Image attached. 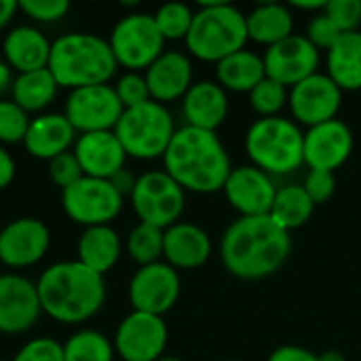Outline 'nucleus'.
Wrapping results in <instances>:
<instances>
[{
    "instance_id": "obj_39",
    "label": "nucleus",
    "mask_w": 361,
    "mask_h": 361,
    "mask_svg": "<svg viewBox=\"0 0 361 361\" xmlns=\"http://www.w3.org/2000/svg\"><path fill=\"white\" fill-rule=\"evenodd\" d=\"M19 11L36 23H55L61 21L68 11V0H17Z\"/></svg>"
},
{
    "instance_id": "obj_43",
    "label": "nucleus",
    "mask_w": 361,
    "mask_h": 361,
    "mask_svg": "<svg viewBox=\"0 0 361 361\" xmlns=\"http://www.w3.org/2000/svg\"><path fill=\"white\" fill-rule=\"evenodd\" d=\"M302 188L307 190V195L311 197V201L315 205H322L334 197L336 178H334V173H328V171H309L302 182Z\"/></svg>"
},
{
    "instance_id": "obj_51",
    "label": "nucleus",
    "mask_w": 361,
    "mask_h": 361,
    "mask_svg": "<svg viewBox=\"0 0 361 361\" xmlns=\"http://www.w3.org/2000/svg\"><path fill=\"white\" fill-rule=\"evenodd\" d=\"M224 361H241V360H224Z\"/></svg>"
},
{
    "instance_id": "obj_11",
    "label": "nucleus",
    "mask_w": 361,
    "mask_h": 361,
    "mask_svg": "<svg viewBox=\"0 0 361 361\" xmlns=\"http://www.w3.org/2000/svg\"><path fill=\"white\" fill-rule=\"evenodd\" d=\"M125 108L114 91V85H91L72 89L66 97L63 114L76 133L114 131Z\"/></svg>"
},
{
    "instance_id": "obj_1",
    "label": "nucleus",
    "mask_w": 361,
    "mask_h": 361,
    "mask_svg": "<svg viewBox=\"0 0 361 361\" xmlns=\"http://www.w3.org/2000/svg\"><path fill=\"white\" fill-rule=\"evenodd\" d=\"M292 252V237L271 216L237 218L222 233L220 260L224 269L245 281L275 275Z\"/></svg>"
},
{
    "instance_id": "obj_21",
    "label": "nucleus",
    "mask_w": 361,
    "mask_h": 361,
    "mask_svg": "<svg viewBox=\"0 0 361 361\" xmlns=\"http://www.w3.org/2000/svg\"><path fill=\"white\" fill-rule=\"evenodd\" d=\"M150 99L169 104L182 99L192 87V61L182 51H163L144 72Z\"/></svg>"
},
{
    "instance_id": "obj_9",
    "label": "nucleus",
    "mask_w": 361,
    "mask_h": 361,
    "mask_svg": "<svg viewBox=\"0 0 361 361\" xmlns=\"http://www.w3.org/2000/svg\"><path fill=\"white\" fill-rule=\"evenodd\" d=\"M108 44L116 63L127 72H146L165 51V38L150 13H129L121 17L108 36Z\"/></svg>"
},
{
    "instance_id": "obj_44",
    "label": "nucleus",
    "mask_w": 361,
    "mask_h": 361,
    "mask_svg": "<svg viewBox=\"0 0 361 361\" xmlns=\"http://www.w3.org/2000/svg\"><path fill=\"white\" fill-rule=\"evenodd\" d=\"M267 361H319V355L296 345H283L277 347Z\"/></svg>"
},
{
    "instance_id": "obj_28",
    "label": "nucleus",
    "mask_w": 361,
    "mask_h": 361,
    "mask_svg": "<svg viewBox=\"0 0 361 361\" xmlns=\"http://www.w3.org/2000/svg\"><path fill=\"white\" fill-rule=\"evenodd\" d=\"M262 78H267L264 59L250 49H241L216 63V82L226 93H250Z\"/></svg>"
},
{
    "instance_id": "obj_48",
    "label": "nucleus",
    "mask_w": 361,
    "mask_h": 361,
    "mask_svg": "<svg viewBox=\"0 0 361 361\" xmlns=\"http://www.w3.org/2000/svg\"><path fill=\"white\" fill-rule=\"evenodd\" d=\"M13 80H15V76H13V68L4 61V59H0V93L2 91H11V87H13Z\"/></svg>"
},
{
    "instance_id": "obj_50",
    "label": "nucleus",
    "mask_w": 361,
    "mask_h": 361,
    "mask_svg": "<svg viewBox=\"0 0 361 361\" xmlns=\"http://www.w3.org/2000/svg\"><path fill=\"white\" fill-rule=\"evenodd\" d=\"M157 361H182L180 357H176V355H163L161 360H157Z\"/></svg>"
},
{
    "instance_id": "obj_17",
    "label": "nucleus",
    "mask_w": 361,
    "mask_h": 361,
    "mask_svg": "<svg viewBox=\"0 0 361 361\" xmlns=\"http://www.w3.org/2000/svg\"><path fill=\"white\" fill-rule=\"evenodd\" d=\"M40 315L36 281L19 273H0V334H23Z\"/></svg>"
},
{
    "instance_id": "obj_7",
    "label": "nucleus",
    "mask_w": 361,
    "mask_h": 361,
    "mask_svg": "<svg viewBox=\"0 0 361 361\" xmlns=\"http://www.w3.org/2000/svg\"><path fill=\"white\" fill-rule=\"evenodd\" d=\"M114 133L127 157L137 161H152L163 159L176 133V123L167 106L150 99L142 106L127 108L114 127Z\"/></svg>"
},
{
    "instance_id": "obj_6",
    "label": "nucleus",
    "mask_w": 361,
    "mask_h": 361,
    "mask_svg": "<svg viewBox=\"0 0 361 361\" xmlns=\"http://www.w3.org/2000/svg\"><path fill=\"white\" fill-rule=\"evenodd\" d=\"M245 15L228 2H203L195 11L186 49L201 61L218 63L224 57L245 49L247 42Z\"/></svg>"
},
{
    "instance_id": "obj_24",
    "label": "nucleus",
    "mask_w": 361,
    "mask_h": 361,
    "mask_svg": "<svg viewBox=\"0 0 361 361\" xmlns=\"http://www.w3.org/2000/svg\"><path fill=\"white\" fill-rule=\"evenodd\" d=\"M182 116L188 127L218 131L228 116V93L216 80H199L182 97Z\"/></svg>"
},
{
    "instance_id": "obj_13",
    "label": "nucleus",
    "mask_w": 361,
    "mask_h": 361,
    "mask_svg": "<svg viewBox=\"0 0 361 361\" xmlns=\"http://www.w3.org/2000/svg\"><path fill=\"white\" fill-rule=\"evenodd\" d=\"M180 292V273L163 260L148 267H137L127 290L133 311L159 317H163L176 307Z\"/></svg>"
},
{
    "instance_id": "obj_37",
    "label": "nucleus",
    "mask_w": 361,
    "mask_h": 361,
    "mask_svg": "<svg viewBox=\"0 0 361 361\" xmlns=\"http://www.w3.org/2000/svg\"><path fill=\"white\" fill-rule=\"evenodd\" d=\"M114 91H116L125 110L150 102V91H148V82H146L144 72H125L123 76H118Z\"/></svg>"
},
{
    "instance_id": "obj_47",
    "label": "nucleus",
    "mask_w": 361,
    "mask_h": 361,
    "mask_svg": "<svg viewBox=\"0 0 361 361\" xmlns=\"http://www.w3.org/2000/svg\"><path fill=\"white\" fill-rule=\"evenodd\" d=\"M17 11H19L17 0H0V30H4L13 21Z\"/></svg>"
},
{
    "instance_id": "obj_2",
    "label": "nucleus",
    "mask_w": 361,
    "mask_h": 361,
    "mask_svg": "<svg viewBox=\"0 0 361 361\" xmlns=\"http://www.w3.org/2000/svg\"><path fill=\"white\" fill-rule=\"evenodd\" d=\"M165 171L186 190L197 195H209L224 188L233 165L216 131L197 127L176 129L165 154Z\"/></svg>"
},
{
    "instance_id": "obj_45",
    "label": "nucleus",
    "mask_w": 361,
    "mask_h": 361,
    "mask_svg": "<svg viewBox=\"0 0 361 361\" xmlns=\"http://www.w3.org/2000/svg\"><path fill=\"white\" fill-rule=\"evenodd\" d=\"M15 173H17V165H15V159L13 154L0 144V190L8 188L15 180Z\"/></svg>"
},
{
    "instance_id": "obj_18",
    "label": "nucleus",
    "mask_w": 361,
    "mask_h": 361,
    "mask_svg": "<svg viewBox=\"0 0 361 361\" xmlns=\"http://www.w3.org/2000/svg\"><path fill=\"white\" fill-rule=\"evenodd\" d=\"M353 144V131L345 121L332 118L315 125L305 131V165L311 171L334 173L349 161Z\"/></svg>"
},
{
    "instance_id": "obj_20",
    "label": "nucleus",
    "mask_w": 361,
    "mask_h": 361,
    "mask_svg": "<svg viewBox=\"0 0 361 361\" xmlns=\"http://www.w3.org/2000/svg\"><path fill=\"white\" fill-rule=\"evenodd\" d=\"M72 152L82 169V176L112 180L125 169L127 152L114 131L80 133L72 146Z\"/></svg>"
},
{
    "instance_id": "obj_15",
    "label": "nucleus",
    "mask_w": 361,
    "mask_h": 361,
    "mask_svg": "<svg viewBox=\"0 0 361 361\" xmlns=\"http://www.w3.org/2000/svg\"><path fill=\"white\" fill-rule=\"evenodd\" d=\"M51 247V231L38 218H17L0 231V262L8 269L38 264Z\"/></svg>"
},
{
    "instance_id": "obj_30",
    "label": "nucleus",
    "mask_w": 361,
    "mask_h": 361,
    "mask_svg": "<svg viewBox=\"0 0 361 361\" xmlns=\"http://www.w3.org/2000/svg\"><path fill=\"white\" fill-rule=\"evenodd\" d=\"M59 85L49 68L17 74L11 87V99L27 114H44L57 97Z\"/></svg>"
},
{
    "instance_id": "obj_42",
    "label": "nucleus",
    "mask_w": 361,
    "mask_h": 361,
    "mask_svg": "<svg viewBox=\"0 0 361 361\" xmlns=\"http://www.w3.org/2000/svg\"><path fill=\"white\" fill-rule=\"evenodd\" d=\"M49 178L61 190H66L68 186H72L74 182H78L82 178V169H80L72 150L49 161Z\"/></svg>"
},
{
    "instance_id": "obj_31",
    "label": "nucleus",
    "mask_w": 361,
    "mask_h": 361,
    "mask_svg": "<svg viewBox=\"0 0 361 361\" xmlns=\"http://www.w3.org/2000/svg\"><path fill=\"white\" fill-rule=\"evenodd\" d=\"M315 212V203L302 188V184H288L277 188L273 207L269 216L283 228V231H296L305 226Z\"/></svg>"
},
{
    "instance_id": "obj_27",
    "label": "nucleus",
    "mask_w": 361,
    "mask_h": 361,
    "mask_svg": "<svg viewBox=\"0 0 361 361\" xmlns=\"http://www.w3.org/2000/svg\"><path fill=\"white\" fill-rule=\"evenodd\" d=\"M247 38L267 49L294 34L292 8L279 2H262L245 15Z\"/></svg>"
},
{
    "instance_id": "obj_29",
    "label": "nucleus",
    "mask_w": 361,
    "mask_h": 361,
    "mask_svg": "<svg viewBox=\"0 0 361 361\" xmlns=\"http://www.w3.org/2000/svg\"><path fill=\"white\" fill-rule=\"evenodd\" d=\"M328 76L345 91L361 89V30L345 32L338 42L326 53Z\"/></svg>"
},
{
    "instance_id": "obj_10",
    "label": "nucleus",
    "mask_w": 361,
    "mask_h": 361,
    "mask_svg": "<svg viewBox=\"0 0 361 361\" xmlns=\"http://www.w3.org/2000/svg\"><path fill=\"white\" fill-rule=\"evenodd\" d=\"M125 197L110 180L82 176L78 182L61 190V207L66 216L85 226H110L123 209Z\"/></svg>"
},
{
    "instance_id": "obj_25",
    "label": "nucleus",
    "mask_w": 361,
    "mask_h": 361,
    "mask_svg": "<svg viewBox=\"0 0 361 361\" xmlns=\"http://www.w3.org/2000/svg\"><path fill=\"white\" fill-rule=\"evenodd\" d=\"M2 57L17 72H34L49 66L51 40L34 25H15L2 40Z\"/></svg>"
},
{
    "instance_id": "obj_38",
    "label": "nucleus",
    "mask_w": 361,
    "mask_h": 361,
    "mask_svg": "<svg viewBox=\"0 0 361 361\" xmlns=\"http://www.w3.org/2000/svg\"><path fill=\"white\" fill-rule=\"evenodd\" d=\"M305 36L309 38V42L322 53V51H330L336 42H338V38L343 36V32H341V27L322 11V13H315L313 17H311V21L307 23V32H305Z\"/></svg>"
},
{
    "instance_id": "obj_36",
    "label": "nucleus",
    "mask_w": 361,
    "mask_h": 361,
    "mask_svg": "<svg viewBox=\"0 0 361 361\" xmlns=\"http://www.w3.org/2000/svg\"><path fill=\"white\" fill-rule=\"evenodd\" d=\"M30 121V114L13 99H0V144H23Z\"/></svg>"
},
{
    "instance_id": "obj_3",
    "label": "nucleus",
    "mask_w": 361,
    "mask_h": 361,
    "mask_svg": "<svg viewBox=\"0 0 361 361\" xmlns=\"http://www.w3.org/2000/svg\"><path fill=\"white\" fill-rule=\"evenodd\" d=\"M42 313L63 326L95 317L106 302V281L78 260L55 262L36 279Z\"/></svg>"
},
{
    "instance_id": "obj_16",
    "label": "nucleus",
    "mask_w": 361,
    "mask_h": 361,
    "mask_svg": "<svg viewBox=\"0 0 361 361\" xmlns=\"http://www.w3.org/2000/svg\"><path fill=\"white\" fill-rule=\"evenodd\" d=\"M262 59L267 76L292 89L305 78L317 74L322 55L305 34H292L286 40L269 47Z\"/></svg>"
},
{
    "instance_id": "obj_19",
    "label": "nucleus",
    "mask_w": 361,
    "mask_h": 361,
    "mask_svg": "<svg viewBox=\"0 0 361 361\" xmlns=\"http://www.w3.org/2000/svg\"><path fill=\"white\" fill-rule=\"evenodd\" d=\"M222 192L241 218H254L269 216L277 195V186L273 178L262 169L254 165H241L233 167Z\"/></svg>"
},
{
    "instance_id": "obj_26",
    "label": "nucleus",
    "mask_w": 361,
    "mask_h": 361,
    "mask_svg": "<svg viewBox=\"0 0 361 361\" xmlns=\"http://www.w3.org/2000/svg\"><path fill=\"white\" fill-rule=\"evenodd\" d=\"M121 254L123 241L112 226L85 228L76 243V260L102 277L116 267Z\"/></svg>"
},
{
    "instance_id": "obj_34",
    "label": "nucleus",
    "mask_w": 361,
    "mask_h": 361,
    "mask_svg": "<svg viewBox=\"0 0 361 361\" xmlns=\"http://www.w3.org/2000/svg\"><path fill=\"white\" fill-rule=\"evenodd\" d=\"M154 23L161 32V36L167 40H186L190 25H192V17L195 11L184 4V2H167L163 6H159V11L152 15Z\"/></svg>"
},
{
    "instance_id": "obj_22",
    "label": "nucleus",
    "mask_w": 361,
    "mask_h": 361,
    "mask_svg": "<svg viewBox=\"0 0 361 361\" xmlns=\"http://www.w3.org/2000/svg\"><path fill=\"white\" fill-rule=\"evenodd\" d=\"M76 137L78 133L63 112H44L30 121L23 148L30 157L49 163L51 159L72 150Z\"/></svg>"
},
{
    "instance_id": "obj_40",
    "label": "nucleus",
    "mask_w": 361,
    "mask_h": 361,
    "mask_svg": "<svg viewBox=\"0 0 361 361\" xmlns=\"http://www.w3.org/2000/svg\"><path fill=\"white\" fill-rule=\"evenodd\" d=\"M13 361H63V343L49 336H36L15 353Z\"/></svg>"
},
{
    "instance_id": "obj_41",
    "label": "nucleus",
    "mask_w": 361,
    "mask_h": 361,
    "mask_svg": "<svg viewBox=\"0 0 361 361\" xmlns=\"http://www.w3.org/2000/svg\"><path fill=\"white\" fill-rule=\"evenodd\" d=\"M324 13L341 27V32H357L361 25V0H328Z\"/></svg>"
},
{
    "instance_id": "obj_52",
    "label": "nucleus",
    "mask_w": 361,
    "mask_h": 361,
    "mask_svg": "<svg viewBox=\"0 0 361 361\" xmlns=\"http://www.w3.org/2000/svg\"><path fill=\"white\" fill-rule=\"evenodd\" d=\"M0 361H4V360H0Z\"/></svg>"
},
{
    "instance_id": "obj_14",
    "label": "nucleus",
    "mask_w": 361,
    "mask_h": 361,
    "mask_svg": "<svg viewBox=\"0 0 361 361\" xmlns=\"http://www.w3.org/2000/svg\"><path fill=\"white\" fill-rule=\"evenodd\" d=\"M288 106L294 116V123L311 129L315 125L338 118L343 106V91L328 74L317 72L290 89Z\"/></svg>"
},
{
    "instance_id": "obj_46",
    "label": "nucleus",
    "mask_w": 361,
    "mask_h": 361,
    "mask_svg": "<svg viewBox=\"0 0 361 361\" xmlns=\"http://www.w3.org/2000/svg\"><path fill=\"white\" fill-rule=\"evenodd\" d=\"M135 180H137V178H133L127 169H123V171H118L110 182L118 188V192H121L123 197H127V195H131V190H133V186H135Z\"/></svg>"
},
{
    "instance_id": "obj_12",
    "label": "nucleus",
    "mask_w": 361,
    "mask_h": 361,
    "mask_svg": "<svg viewBox=\"0 0 361 361\" xmlns=\"http://www.w3.org/2000/svg\"><path fill=\"white\" fill-rule=\"evenodd\" d=\"M169 330L163 317L131 311L114 332V351L123 361H157L165 355Z\"/></svg>"
},
{
    "instance_id": "obj_49",
    "label": "nucleus",
    "mask_w": 361,
    "mask_h": 361,
    "mask_svg": "<svg viewBox=\"0 0 361 361\" xmlns=\"http://www.w3.org/2000/svg\"><path fill=\"white\" fill-rule=\"evenodd\" d=\"M319 361H347V360H345V355H343V353H338V351H326V353H322V355H319Z\"/></svg>"
},
{
    "instance_id": "obj_5",
    "label": "nucleus",
    "mask_w": 361,
    "mask_h": 361,
    "mask_svg": "<svg viewBox=\"0 0 361 361\" xmlns=\"http://www.w3.org/2000/svg\"><path fill=\"white\" fill-rule=\"evenodd\" d=\"M245 150L252 165L271 178L288 176L305 165V131L286 116L258 118L245 133Z\"/></svg>"
},
{
    "instance_id": "obj_35",
    "label": "nucleus",
    "mask_w": 361,
    "mask_h": 361,
    "mask_svg": "<svg viewBox=\"0 0 361 361\" xmlns=\"http://www.w3.org/2000/svg\"><path fill=\"white\" fill-rule=\"evenodd\" d=\"M247 95H250L252 110L260 118H269V116H279V112L288 106L290 89L283 87L281 82H277V80H273V78L267 76Z\"/></svg>"
},
{
    "instance_id": "obj_4",
    "label": "nucleus",
    "mask_w": 361,
    "mask_h": 361,
    "mask_svg": "<svg viewBox=\"0 0 361 361\" xmlns=\"http://www.w3.org/2000/svg\"><path fill=\"white\" fill-rule=\"evenodd\" d=\"M59 89L110 85L116 74V59L106 38L89 32H70L51 42L49 66Z\"/></svg>"
},
{
    "instance_id": "obj_23",
    "label": "nucleus",
    "mask_w": 361,
    "mask_h": 361,
    "mask_svg": "<svg viewBox=\"0 0 361 361\" xmlns=\"http://www.w3.org/2000/svg\"><path fill=\"white\" fill-rule=\"evenodd\" d=\"M212 256L209 235L192 222H176L165 228L163 258L176 271H192L203 267Z\"/></svg>"
},
{
    "instance_id": "obj_8",
    "label": "nucleus",
    "mask_w": 361,
    "mask_h": 361,
    "mask_svg": "<svg viewBox=\"0 0 361 361\" xmlns=\"http://www.w3.org/2000/svg\"><path fill=\"white\" fill-rule=\"evenodd\" d=\"M129 199L140 222L165 231L180 222L186 205V190L165 169H152L137 176Z\"/></svg>"
},
{
    "instance_id": "obj_33",
    "label": "nucleus",
    "mask_w": 361,
    "mask_h": 361,
    "mask_svg": "<svg viewBox=\"0 0 361 361\" xmlns=\"http://www.w3.org/2000/svg\"><path fill=\"white\" fill-rule=\"evenodd\" d=\"M163 228L137 222L125 241V252L127 256L137 264V267H148L154 262H161L163 258Z\"/></svg>"
},
{
    "instance_id": "obj_32",
    "label": "nucleus",
    "mask_w": 361,
    "mask_h": 361,
    "mask_svg": "<svg viewBox=\"0 0 361 361\" xmlns=\"http://www.w3.org/2000/svg\"><path fill=\"white\" fill-rule=\"evenodd\" d=\"M112 341L91 328L70 334L63 343V361H114Z\"/></svg>"
}]
</instances>
